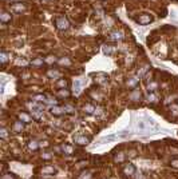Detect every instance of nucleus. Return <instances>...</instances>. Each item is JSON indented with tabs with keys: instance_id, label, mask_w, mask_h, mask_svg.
<instances>
[{
	"instance_id": "nucleus-1",
	"label": "nucleus",
	"mask_w": 178,
	"mask_h": 179,
	"mask_svg": "<svg viewBox=\"0 0 178 179\" xmlns=\"http://www.w3.org/2000/svg\"><path fill=\"white\" fill-rule=\"evenodd\" d=\"M137 128H138V131L142 134H153L154 131L158 130L159 126L157 124L153 119H150V118H145V119L138 122Z\"/></svg>"
},
{
	"instance_id": "nucleus-2",
	"label": "nucleus",
	"mask_w": 178,
	"mask_h": 179,
	"mask_svg": "<svg viewBox=\"0 0 178 179\" xmlns=\"http://www.w3.org/2000/svg\"><path fill=\"white\" fill-rule=\"evenodd\" d=\"M55 27H56V29H59V31H66V29H68V27H70V21H68L67 18H64V16H58V18L55 19Z\"/></svg>"
},
{
	"instance_id": "nucleus-3",
	"label": "nucleus",
	"mask_w": 178,
	"mask_h": 179,
	"mask_svg": "<svg viewBox=\"0 0 178 179\" xmlns=\"http://www.w3.org/2000/svg\"><path fill=\"white\" fill-rule=\"evenodd\" d=\"M137 21L139 24H142V26H146V24H150L153 21V16L149 15V13H141L137 18Z\"/></svg>"
},
{
	"instance_id": "nucleus-4",
	"label": "nucleus",
	"mask_w": 178,
	"mask_h": 179,
	"mask_svg": "<svg viewBox=\"0 0 178 179\" xmlns=\"http://www.w3.org/2000/svg\"><path fill=\"white\" fill-rule=\"evenodd\" d=\"M123 174L127 176H133L135 174V167L131 164V163H127V164L123 166Z\"/></svg>"
},
{
	"instance_id": "nucleus-5",
	"label": "nucleus",
	"mask_w": 178,
	"mask_h": 179,
	"mask_svg": "<svg viewBox=\"0 0 178 179\" xmlns=\"http://www.w3.org/2000/svg\"><path fill=\"white\" fill-rule=\"evenodd\" d=\"M74 140H75L76 144H81V146H84V144L90 143V138H87V136L84 135H78L74 138Z\"/></svg>"
},
{
	"instance_id": "nucleus-6",
	"label": "nucleus",
	"mask_w": 178,
	"mask_h": 179,
	"mask_svg": "<svg viewBox=\"0 0 178 179\" xmlns=\"http://www.w3.org/2000/svg\"><path fill=\"white\" fill-rule=\"evenodd\" d=\"M23 128H24V122H22V120H16V122L14 123V126H12V130H14V132H16V134L22 132Z\"/></svg>"
},
{
	"instance_id": "nucleus-7",
	"label": "nucleus",
	"mask_w": 178,
	"mask_h": 179,
	"mask_svg": "<svg viewBox=\"0 0 178 179\" xmlns=\"http://www.w3.org/2000/svg\"><path fill=\"white\" fill-rule=\"evenodd\" d=\"M11 19H12V15L10 12H7V11H3V12L0 13V20H1V23H3V24L11 21Z\"/></svg>"
},
{
	"instance_id": "nucleus-8",
	"label": "nucleus",
	"mask_w": 178,
	"mask_h": 179,
	"mask_svg": "<svg viewBox=\"0 0 178 179\" xmlns=\"http://www.w3.org/2000/svg\"><path fill=\"white\" fill-rule=\"evenodd\" d=\"M110 39L113 40V42H119V40L123 39V34H122L121 31H114L110 34Z\"/></svg>"
},
{
	"instance_id": "nucleus-9",
	"label": "nucleus",
	"mask_w": 178,
	"mask_h": 179,
	"mask_svg": "<svg viewBox=\"0 0 178 179\" xmlns=\"http://www.w3.org/2000/svg\"><path fill=\"white\" fill-rule=\"evenodd\" d=\"M64 108L63 107H59V106H54V107H51V114L52 115H55V116H60L62 114H64Z\"/></svg>"
},
{
	"instance_id": "nucleus-10",
	"label": "nucleus",
	"mask_w": 178,
	"mask_h": 179,
	"mask_svg": "<svg viewBox=\"0 0 178 179\" xmlns=\"http://www.w3.org/2000/svg\"><path fill=\"white\" fill-rule=\"evenodd\" d=\"M125 160H126V154L125 152H118V154L114 155V162L115 163H125Z\"/></svg>"
},
{
	"instance_id": "nucleus-11",
	"label": "nucleus",
	"mask_w": 178,
	"mask_h": 179,
	"mask_svg": "<svg viewBox=\"0 0 178 179\" xmlns=\"http://www.w3.org/2000/svg\"><path fill=\"white\" fill-rule=\"evenodd\" d=\"M31 116L35 120H40L43 118V110H31Z\"/></svg>"
},
{
	"instance_id": "nucleus-12",
	"label": "nucleus",
	"mask_w": 178,
	"mask_h": 179,
	"mask_svg": "<svg viewBox=\"0 0 178 179\" xmlns=\"http://www.w3.org/2000/svg\"><path fill=\"white\" fill-rule=\"evenodd\" d=\"M54 172H55L54 166H44V167L42 168V174H43V175H52Z\"/></svg>"
},
{
	"instance_id": "nucleus-13",
	"label": "nucleus",
	"mask_w": 178,
	"mask_h": 179,
	"mask_svg": "<svg viewBox=\"0 0 178 179\" xmlns=\"http://www.w3.org/2000/svg\"><path fill=\"white\" fill-rule=\"evenodd\" d=\"M138 82H139V79H138L137 76H134V77H130L129 80H127V87L129 88H135L137 87V84H138Z\"/></svg>"
},
{
	"instance_id": "nucleus-14",
	"label": "nucleus",
	"mask_w": 178,
	"mask_h": 179,
	"mask_svg": "<svg viewBox=\"0 0 178 179\" xmlns=\"http://www.w3.org/2000/svg\"><path fill=\"white\" fill-rule=\"evenodd\" d=\"M62 150H63V152L67 154V155H73L74 154V148H73V146H70V144L63 143L62 144Z\"/></svg>"
},
{
	"instance_id": "nucleus-15",
	"label": "nucleus",
	"mask_w": 178,
	"mask_h": 179,
	"mask_svg": "<svg viewBox=\"0 0 178 179\" xmlns=\"http://www.w3.org/2000/svg\"><path fill=\"white\" fill-rule=\"evenodd\" d=\"M32 119H34V118L31 116V115L26 114V112H22V114L19 115V120H22V122H24V123H30Z\"/></svg>"
},
{
	"instance_id": "nucleus-16",
	"label": "nucleus",
	"mask_w": 178,
	"mask_h": 179,
	"mask_svg": "<svg viewBox=\"0 0 178 179\" xmlns=\"http://www.w3.org/2000/svg\"><path fill=\"white\" fill-rule=\"evenodd\" d=\"M83 111L86 112V114H95V107L92 106V104H90V103H87V104H84L83 106Z\"/></svg>"
},
{
	"instance_id": "nucleus-17",
	"label": "nucleus",
	"mask_w": 178,
	"mask_h": 179,
	"mask_svg": "<svg viewBox=\"0 0 178 179\" xmlns=\"http://www.w3.org/2000/svg\"><path fill=\"white\" fill-rule=\"evenodd\" d=\"M95 76L98 77V79H95V82H98L99 84H103V83H106V82H107V79H108L107 75H105V74H97Z\"/></svg>"
},
{
	"instance_id": "nucleus-18",
	"label": "nucleus",
	"mask_w": 178,
	"mask_h": 179,
	"mask_svg": "<svg viewBox=\"0 0 178 179\" xmlns=\"http://www.w3.org/2000/svg\"><path fill=\"white\" fill-rule=\"evenodd\" d=\"M24 8L26 5L23 3H15V4H12V11H15V12H22Z\"/></svg>"
},
{
	"instance_id": "nucleus-19",
	"label": "nucleus",
	"mask_w": 178,
	"mask_h": 179,
	"mask_svg": "<svg viewBox=\"0 0 178 179\" xmlns=\"http://www.w3.org/2000/svg\"><path fill=\"white\" fill-rule=\"evenodd\" d=\"M130 99H131V100H134V102H138L141 99V92L138 90H134L131 94H130Z\"/></svg>"
},
{
	"instance_id": "nucleus-20",
	"label": "nucleus",
	"mask_w": 178,
	"mask_h": 179,
	"mask_svg": "<svg viewBox=\"0 0 178 179\" xmlns=\"http://www.w3.org/2000/svg\"><path fill=\"white\" fill-rule=\"evenodd\" d=\"M147 102L149 103H157V102H158V96H157V94L155 92H149Z\"/></svg>"
},
{
	"instance_id": "nucleus-21",
	"label": "nucleus",
	"mask_w": 178,
	"mask_h": 179,
	"mask_svg": "<svg viewBox=\"0 0 178 179\" xmlns=\"http://www.w3.org/2000/svg\"><path fill=\"white\" fill-rule=\"evenodd\" d=\"M157 87H158V84H157V82H151L147 84V88H149V92H155Z\"/></svg>"
},
{
	"instance_id": "nucleus-22",
	"label": "nucleus",
	"mask_w": 178,
	"mask_h": 179,
	"mask_svg": "<svg viewBox=\"0 0 178 179\" xmlns=\"http://www.w3.org/2000/svg\"><path fill=\"white\" fill-rule=\"evenodd\" d=\"M58 96H60V98H68V96H70V91L68 90H59L58 91Z\"/></svg>"
},
{
	"instance_id": "nucleus-23",
	"label": "nucleus",
	"mask_w": 178,
	"mask_h": 179,
	"mask_svg": "<svg viewBox=\"0 0 178 179\" xmlns=\"http://www.w3.org/2000/svg\"><path fill=\"white\" fill-rule=\"evenodd\" d=\"M0 60H1L3 64H6V61L8 60V53H7L6 51H1V52H0Z\"/></svg>"
},
{
	"instance_id": "nucleus-24",
	"label": "nucleus",
	"mask_w": 178,
	"mask_h": 179,
	"mask_svg": "<svg viewBox=\"0 0 178 179\" xmlns=\"http://www.w3.org/2000/svg\"><path fill=\"white\" fill-rule=\"evenodd\" d=\"M79 179H92V175L90 171H83L81 174V176H79Z\"/></svg>"
},
{
	"instance_id": "nucleus-25",
	"label": "nucleus",
	"mask_w": 178,
	"mask_h": 179,
	"mask_svg": "<svg viewBox=\"0 0 178 179\" xmlns=\"http://www.w3.org/2000/svg\"><path fill=\"white\" fill-rule=\"evenodd\" d=\"M28 148H30V150H32V151H35V150H38V148H39V144H38V142H35V140H31L30 143H28Z\"/></svg>"
},
{
	"instance_id": "nucleus-26",
	"label": "nucleus",
	"mask_w": 178,
	"mask_h": 179,
	"mask_svg": "<svg viewBox=\"0 0 178 179\" xmlns=\"http://www.w3.org/2000/svg\"><path fill=\"white\" fill-rule=\"evenodd\" d=\"M56 85H58V87H59V88H66V87H67V85H68V82H67V80H66V79H60L59 82L56 83Z\"/></svg>"
},
{
	"instance_id": "nucleus-27",
	"label": "nucleus",
	"mask_w": 178,
	"mask_h": 179,
	"mask_svg": "<svg viewBox=\"0 0 178 179\" xmlns=\"http://www.w3.org/2000/svg\"><path fill=\"white\" fill-rule=\"evenodd\" d=\"M7 136H8V130L6 127H1V130H0V138L7 139Z\"/></svg>"
},
{
	"instance_id": "nucleus-28",
	"label": "nucleus",
	"mask_w": 178,
	"mask_h": 179,
	"mask_svg": "<svg viewBox=\"0 0 178 179\" xmlns=\"http://www.w3.org/2000/svg\"><path fill=\"white\" fill-rule=\"evenodd\" d=\"M119 136V134H116V135H108V136H105V138L100 139V142H108V140H114V139H116Z\"/></svg>"
},
{
	"instance_id": "nucleus-29",
	"label": "nucleus",
	"mask_w": 178,
	"mask_h": 179,
	"mask_svg": "<svg viewBox=\"0 0 178 179\" xmlns=\"http://www.w3.org/2000/svg\"><path fill=\"white\" fill-rule=\"evenodd\" d=\"M84 82H81V80H76L75 83H74V87H75V94H78L79 91H81V87H82V84H83Z\"/></svg>"
},
{
	"instance_id": "nucleus-30",
	"label": "nucleus",
	"mask_w": 178,
	"mask_h": 179,
	"mask_svg": "<svg viewBox=\"0 0 178 179\" xmlns=\"http://www.w3.org/2000/svg\"><path fill=\"white\" fill-rule=\"evenodd\" d=\"M34 100H35V102H39V103H40V102H46L47 98L40 94V95H35V96H34Z\"/></svg>"
},
{
	"instance_id": "nucleus-31",
	"label": "nucleus",
	"mask_w": 178,
	"mask_h": 179,
	"mask_svg": "<svg viewBox=\"0 0 178 179\" xmlns=\"http://www.w3.org/2000/svg\"><path fill=\"white\" fill-rule=\"evenodd\" d=\"M103 52H105L106 55H111V53L114 52V50L111 45H105V47H103Z\"/></svg>"
},
{
	"instance_id": "nucleus-32",
	"label": "nucleus",
	"mask_w": 178,
	"mask_h": 179,
	"mask_svg": "<svg viewBox=\"0 0 178 179\" xmlns=\"http://www.w3.org/2000/svg\"><path fill=\"white\" fill-rule=\"evenodd\" d=\"M63 108H64V111L68 112V114H74V112H75V108H74L73 106H70V104H64Z\"/></svg>"
},
{
	"instance_id": "nucleus-33",
	"label": "nucleus",
	"mask_w": 178,
	"mask_h": 179,
	"mask_svg": "<svg viewBox=\"0 0 178 179\" xmlns=\"http://www.w3.org/2000/svg\"><path fill=\"white\" fill-rule=\"evenodd\" d=\"M1 179H16V176L11 172H4L3 175H1Z\"/></svg>"
},
{
	"instance_id": "nucleus-34",
	"label": "nucleus",
	"mask_w": 178,
	"mask_h": 179,
	"mask_svg": "<svg viewBox=\"0 0 178 179\" xmlns=\"http://www.w3.org/2000/svg\"><path fill=\"white\" fill-rule=\"evenodd\" d=\"M47 75H48L50 77H59V72L58 71H48Z\"/></svg>"
},
{
	"instance_id": "nucleus-35",
	"label": "nucleus",
	"mask_w": 178,
	"mask_h": 179,
	"mask_svg": "<svg viewBox=\"0 0 178 179\" xmlns=\"http://www.w3.org/2000/svg\"><path fill=\"white\" fill-rule=\"evenodd\" d=\"M43 59H35V60H32V64L34 66H43Z\"/></svg>"
},
{
	"instance_id": "nucleus-36",
	"label": "nucleus",
	"mask_w": 178,
	"mask_h": 179,
	"mask_svg": "<svg viewBox=\"0 0 178 179\" xmlns=\"http://www.w3.org/2000/svg\"><path fill=\"white\" fill-rule=\"evenodd\" d=\"M51 156L52 155L50 154V152H43V154H42V159H44V160H50Z\"/></svg>"
},
{
	"instance_id": "nucleus-37",
	"label": "nucleus",
	"mask_w": 178,
	"mask_h": 179,
	"mask_svg": "<svg viewBox=\"0 0 178 179\" xmlns=\"http://www.w3.org/2000/svg\"><path fill=\"white\" fill-rule=\"evenodd\" d=\"M59 63H60V64H66V66H70V64H71V61L68 60L67 58H64V59H60V60H59Z\"/></svg>"
},
{
	"instance_id": "nucleus-38",
	"label": "nucleus",
	"mask_w": 178,
	"mask_h": 179,
	"mask_svg": "<svg viewBox=\"0 0 178 179\" xmlns=\"http://www.w3.org/2000/svg\"><path fill=\"white\" fill-rule=\"evenodd\" d=\"M170 166L174 168H178V159H173L171 162H170Z\"/></svg>"
},
{
	"instance_id": "nucleus-39",
	"label": "nucleus",
	"mask_w": 178,
	"mask_h": 179,
	"mask_svg": "<svg viewBox=\"0 0 178 179\" xmlns=\"http://www.w3.org/2000/svg\"><path fill=\"white\" fill-rule=\"evenodd\" d=\"M134 179H146V176L143 175L142 172H139V174H134Z\"/></svg>"
},
{
	"instance_id": "nucleus-40",
	"label": "nucleus",
	"mask_w": 178,
	"mask_h": 179,
	"mask_svg": "<svg viewBox=\"0 0 178 179\" xmlns=\"http://www.w3.org/2000/svg\"><path fill=\"white\" fill-rule=\"evenodd\" d=\"M18 64H22V66H27V64H28V61L27 60H26V59H19V60H18Z\"/></svg>"
},
{
	"instance_id": "nucleus-41",
	"label": "nucleus",
	"mask_w": 178,
	"mask_h": 179,
	"mask_svg": "<svg viewBox=\"0 0 178 179\" xmlns=\"http://www.w3.org/2000/svg\"><path fill=\"white\" fill-rule=\"evenodd\" d=\"M170 151L174 152V155H178V148H175V147H170Z\"/></svg>"
},
{
	"instance_id": "nucleus-42",
	"label": "nucleus",
	"mask_w": 178,
	"mask_h": 179,
	"mask_svg": "<svg viewBox=\"0 0 178 179\" xmlns=\"http://www.w3.org/2000/svg\"><path fill=\"white\" fill-rule=\"evenodd\" d=\"M46 1H48V0H46Z\"/></svg>"
}]
</instances>
